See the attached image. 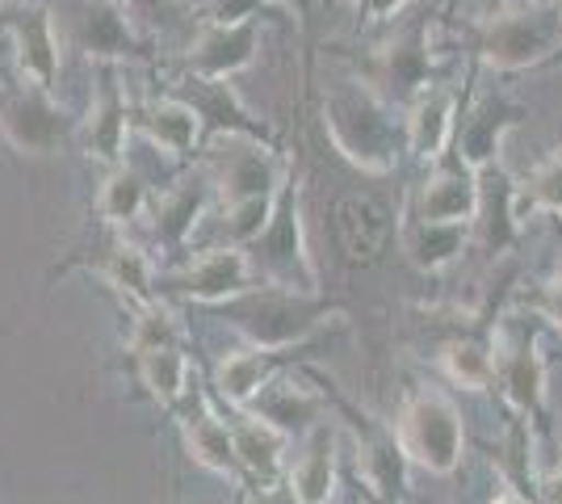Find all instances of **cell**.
<instances>
[{"label": "cell", "mask_w": 562, "mask_h": 504, "mask_svg": "<svg viewBox=\"0 0 562 504\" xmlns=\"http://www.w3.org/2000/svg\"><path fill=\"white\" fill-rule=\"evenodd\" d=\"M562 47V0H520L492 13L479 51L499 72H520L550 64Z\"/></svg>", "instance_id": "cell-1"}, {"label": "cell", "mask_w": 562, "mask_h": 504, "mask_svg": "<svg viewBox=\"0 0 562 504\" xmlns=\"http://www.w3.org/2000/svg\"><path fill=\"white\" fill-rule=\"evenodd\" d=\"M462 446H467L462 416L446 395L428 391V395H416L407 404L403 421H398V450L412 462H420L437 475H449L462 462Z\"/></svg>", "instance_id": "cell-2"}, {"label": "cell", "mask_w": 562, "mask_h": 504, "mask_svg": "<svg viewBox=\"0 0 562 504\" xmlns=\"http://www.w3.org/2000/svg\"><path fill=\"white\" fill-rule=\"evenodd\" d=\"M328 126L336 147L349 156L352 165L386 172L395 165V147H391V114L378 105L366 89H336L328 101Z\"/></svg>", "instance_id": "cell-3"}, {"label": "cell", "mask_w": 562, "mask_h": 504, "mask_svg": "<svg viewBox=\"0 0 562 504\" xmlns=\"http://www.w3.org/2000/svg\"><path fill=\"white\" fill-rule=\"evenodd\" d=\"M0 131L4 139L30 152V156H50L59 152L64 135H68V122L64 114L47 101V89H22V93H0Z\"/></svg>", "instance_id": "cell-4"}, {"label": "cell", "mask_w": 562, "mask_h": 504, "mask_svg": "<svg viewBox=\"0 0 562 504\" xmlns=\"http://www.w3.org/2000/svg\"><path fill=\"white\" fill-rule=\"evenodd\" d=\"M214 172L218 186L227 193V202H248V198H269L278 186V160L269 156V147L252 144L244 135H223L214 147Z\"/></svg>", "instance_id": "cell-5"}, {"label": "cell", "mask_w": 562, "mask_h": 504, "mask_svg": "<svg viewBox=\"0 0 562 504\" xmlns=\"http://www.w3.org/2000/svg\"><path fill=\"white\" fill-rule=\"evenodd\" d=\"M252 55H257V22L211 25L189 51V68L202 80H227L239 68H248Z\"/></svg>", "instance_id": "cell-6"}, {"label": "cell", "mask_w": 562, "mask_h": 504, "mask_svg": "<svg viewBox=\"0 0 562 504\" xmlns=\"http://www.w3.org/2000/svg\"><path fill=\"white\" fill-rule=\"evenodd\" d=\"M336 240L349 261H378L391 240V215L366 193H345L336 202Z\"/></svg>", "instance_id": "cell-7"}, {"label": "cell", "mask_w": 562, "mask_h": 504, "mask_svg": "<svg viewBox=\"0 0 562 504\" xmlns=\"http://www.w3.org/2000/svg\"><path fill=\"white\" fill-rule=\"evenodd\" d=\"M9 25L18 38V64H22L25 80L34 89H50L59 76V51H55V30H50L47 9H38V4L13 9Z\"/></svg>", "instance_id": "cell-8"}, {"label": "cell", "mask_w": 562, "mask_h": 504, "mask_svg": "<svg viewBox=\"0 0 562 504\" xmlns=\"http://www.w3.org/2000/svg\"><path fill=\"white\" fill-rule=\"evenodd\" d=\"M495 379L520 416H541V408H546V361H541V349L533 340L508 345L495 358Z\"/></svg>", "instance_id": "cell-9"}, {"label": "cell", "mask_w": 562, "mask_h": 504, "mask_svg": "<svg viewBox=\"0 0 562 504\" xmlns=\"http://www.w3.org/2000/svg\"><path fill=\"white\" fill-rule=\"evenodd\" d=\"M252 287V261L244 248H214L181 278V290L202 303H223Z\"/></svg>", "instance_id": "cell-10"}, {"label": "cell", "mask_w": 562, "mask_h": 504, "mask_svg": "<svg viewBox=\"0 0 562 504\" xmlns=\"http://www.w3.org/2000/svg\"><path fill=\"white\" fill-rule=\"evenodd\" d=\"M529 119V110L525 105H513V101H483L467 122H462V135H458V156H462V165L467 168H487L495 160V147L499 139L520 126V122Z\"/></svg>", "instance_id": "cell-11"}, {"label": "cell", "mask_w": 562, "mask_h": 504, "mask_svg": "<svg viewBox=\"0 0 562 504\" xmlns=\"http://www.w3.org/2000/svg\"><path fill=\"white\" fill-rule=\"evenodd\" d=\"M479 215V177L474 168L458 165L449 172H437L420 193L424 223H474Z\"/></svg>", "instance_id": "cell-12"}, {"label": "cell", "mask_w": 562, "mask_h": 504, "mask_svg": "<svg viewBox=\"0 0 562 504\" xmlns=\"http://www.w3.org/2000/svg\"><path fill=\"white\" fill-rule=\"evenodd\" d=\"M424 72H428V51H424L420 25H407L391 47H382L374 64V80L378 85H391L395 93H407V89H420Z\"/></svg>", "instance_id": "cell-13"}, {"label": "cell", "mask_w": 562, "mask_h": 504, "mask_svg": "<svg viewBox=\"0 0 562 504\" xmlns=\"http://www.w3.org/2000/svg\"><path fill=\"white\" fill-rule=\"evenodd\" d=\"M315 315H319V307H306L294 299H265V303H257V320H244V328L257 336L260 345L281 349V345L299 340L306 328H315Z\"/></svg>", "instance_id": "cell-14"}, {"label": "cell", "mask_w": 562, "mask_h": 504, "mask_svg": "<svg viewBox=\"0 0 562 504\" xmlns=\"http://www.w3.org/2000/svg\"><path fill=\"white\" fill-rule=\"evenodd\" d=\"M85 135H89V152H93L97 160H110V165H114L117 156H122V139H126V101L117 93L114 76H105Z\"/></svg>", "instance_id": "cell-15"}, {"label": "cell", "mask_w": 562, "mask_h": 504, "mask_svg": "<svg viewBox=\"0 0 562 504\" xmlns=\"http://www.w3.org/2000/svg\"><path fill=\"white\" fill-rule=\"evenodd\" d=\"M331 480H336V458H331V433L315 429L311 441H306L299 467L290 471V483H294V501L299 504H328L331 496Z\"/></svg>", "instance_id": "cell-16"}, {"label": "cell", "mask_w": 562, "mask_h": 504, "mask_svg": "<svg viewBox=\"0 0 562 504\" xmlns=\"http://www.w3.org/2000/svg\"><path fill=\"white\" fill-rule=\"evenodd\" d=\"M85 51L97 55V59H117L126 51H135V34L126 25V9L114 4V0H93L89 13H85Z\"/></svg>", "instance_id": "cell-17"}, {"label": "cell", "mask_w": 562, "mask_h": 504, "mask_svg": "<svg viewBox=\"0 0 562 504\" xmlns=\"http://www.w3.org/2000/svg\"><path fill=\"white\" fill-rule=\"evenodd\" d=\"M449 135H453V97L446 89H432L412 110V147L424 160H437L449 147Z\"/></svg>", "instance_id": "cell-18"}, {"label": "cell", "mask_w": 562, "mask_h": 504, "mask_svg": "<svg viewBox=\"0 0 562 504\" xmlns=\"http://www.w3.org/2000/svg\"><path fill=\"white\" fill-rule=\"evenodd\" d=\"M143 131L165 152L186 156L189 147L198 144V135H202V114L193 105H186V101H160V105H151L143 114Z\"/></svg>", "instance_id": "cell-19"}, {"label": "cell", "mask_w": 562, "mask_h": 504, "mask_svg": "<svg viewBox=\"0 0 562 504\" xmlns=\"http://www.w3.org/2000/svg\"><path fill=\"white\" fill-rule=\"evenodd\" d=\"M186 441H189V455L198 458L202 467H211V471H218V475H235V467H239L235 437L227 433V425H218V421H214L211 412L189 416Z\"/></svg>", "instance_id": "cell-20"}, {"label": "cell", "mask_w": 562, "mask_h": 504, "mask_svg": "<svg viewBox=\"0 0 562 504\" xmlns=\"http://www.w3.org/2000/svg\"><path fill=\"white\" fill-rule=\"evenodd\" d=\"M467 232L470 223H424L420 219L407 232V253H412V261L420 265V269H441V265H449L462 253Z\"/></svg>", "instance_id": "cell-21"}, {"label": "cell", "mask_w": 562, "mask_h": 504, "mask_svg": "<svg viewBox=\"0 0 562 504\" xmlns=\"http://www.w3.org/2000/svg\"><path fill=\"white\" fill-rule=\"evenodd\" d=\"M265 248H269V261L285 269V273H294V265L303 269L306 278L315 282V269L306 261L303 253V232H299V202L294 198H285V206H281L278 223H269L265 227Z\"/></svg>", "instance_id": "cell-22"}, {"label": "cell", "mask_w": 562, "mask_h": 504, "mask_svg": "<svg viewBox=\"0 0 562 504\" xmlns=\"http://www.w3.org/2000/svg\"><path fill=\"white\" fill-rule=\"evenodd\" d=\"M269 366H273V354H269V349L232 354V358L218 366V391H223L232 404H248L252 395H260V387L269 379Z\"/></svg>", "instance_id": "cell-23"}, {"label": "cell", "mask_w": 562, "mask_h": 504, "mask_svg": "<svg viewBox=\"0 0 562 504\" xmlns=\"http://www.w3.org/2000/svg\"><path fill=\"white\" fill-rule=\"evenodd\" d=\"M232 437H235V455H239V462H244L248 471H257L260 480H269V475L278 471V462H281V429L278 425H269V421L252 416V421L239 425Z\"/></svg>", "instance_id": "cell-24"}, {"label": "cell", "mask_w": 562, "mask_h": 504, "mask_svg": "<svg viewBox=\"0 0 562 504\" xmlns=\"http://www.w3.org/2000/svg\"><path fill=\"white\" fill-rule=\"evenodd\" d=\"M533 206L559 211L562 215V147H554V152L529 172V181L516 190V215H525V211H533Z\"/></svg>", "instance_id": "cell-25"}, {"label": "cell", "mask_w": 562, "mask_h": 504, "mask_svg": "<svg viewBox=\"0 0 562 504\" xmlns=\"http://www.w3.org/2000/svg\"><path fill=\"white\" fill-rule=\"evenodd\" d=\"M186 374H189V366H186V358L177 354V345L143 354V383L151 387V395H156L160 404H177V400H181Z\"/></svg>", "instance_id": "cell-26"}, {"label": "cell", "mask_w": 562, "mask_h": 504, "mask_svg": "<svg viewBox=\"0 0 562 504\" xmlns=\"http://www.w3.org/2000/svg\"><path fill=\"white\" fill-rule=\"evenodd\" d=\"M105 278L122 294H131L139 307H151V265L139 248H114V257L105 265Z\"/></svg>", "instance_id": "cell-27"}, {"label": "cell", "mask_w": 562, "mask_h": 504, "mask_svg": "<svg viewBox=\"0 0 562 504\" xmlns=\"http://www.w3.org/2000/svg\"><path fill=\"white\" fill-rule=\"evenodd\" d=\"M446 370L453 383L470 387V391H483L495 383V358L483 345H449L446 349Z\"/></svg>", "instance_id": "cell-28"}, {"label": "cell", "mask_w": 562, "mask_h": 504, "mask_svg": "<svg viewBox=\"0 0 562 504\" xmlns=\"http://www.w3.org/2000/svg\"><path fill=\"white\" fill-rule=\"evenodd\" d=\"M260 421H269V425H294V421H311L315 416V400L303 395L299 387H260Z\"/></svg>", "instance_id": "cell-29"}, {"label": "cell", "mask_w": 562, "mask_h": 504, "mask_svg": "<svg viewBox=\"0 0 562 504\" xmlns=\"http://www.w3.org/2000/svg\"><path fill=\"white\" fill-rule=\"evenodd\" d=\"M143 181L135 172H114L110 181H105V190H101V215L110 219V223H126V219H135L143 211Z\"/></svg>", "instance_id": "cell-30"}, {"label": "cell", "mask_w": 562, "mask_h": 504, "mask_svg": "<svg viewBox=\"0 0 562 504\" xmlns=\"http://www.w3.org/2000/svg\"><path fill=\"white\" fill-rule=\"evenodd\" d=\"M273 211V202L269 198H248V202H235L232 215H227V232H232V240H260L265 236V227L273 223L269 219Z\"/></svg>", "instance_id": "cell-31"}, {"label": "cell", "mask_w": 562, "mask_h": 504, "mask_svg": "<svg viewBox=\"0 0 562 504\" xmlns=\"http://www.w3.org/2000/svg\"><path fill=\"white\" fill-rule=\"evenodd\" d=\"M172 336H177V328H172V315L168 312H156V307H147L143 312V320L135 324V354H151V349H165V345H172Z\"/></svg>", "instance_id": "cell-32"}, {"label": "cell", "mask_w": 562, "mask_h": 504, "mask_svg": "<svg viewBox=\"0 0 562 504\" xmlns=\"http://www.w3.org/2000/svg\"><path fill=\"white\" fill-rule=\"evenodd\" d=\"M193 215H198V193H181V198H172L165 211H160V232L177 240V236L189 227V219Z\"/></svg>", "instance_id": "cell-33"}, {"label": "cell", "mask_w": 562, "mask_h": 504, "mask_svg": "<svg viewBox=\"0 0 562 504\" xmlns=\"http://www.w3.org/2000/svg\"><path fill=\"white\" fill-rule=\"evenodd\" d=\"M257 9H260V0H214V25L252 22Z\"/></svg>", "instance_id": "cell-34"}, {"label": "cell", "mask_w": 562, "mask_h": 504, "mask_svg": "<svg viewBox=\"0 0 562 504\" xmlns=\"http://www.w3.org/2000/svg\"><path fill=\"white\" fill-rule=\"evenodd\" d=\"M407 0H357V9L370 18V22H378V18H391V13H398Z\"/></svg>", "instance_id": "cell-35"}, {"label": "cell", "mask_w": 562, "mask_h": 504, "mask_svg": "<svg viewBox=\"0 0 562 504\" xmlns=\"http://www.w3.org/2000/svg\"><path fill=\"white\" fill-rule=\"evenodd\" d=\"M541 496H546V504H562V471H554L550 480L541 483Z\"/></svg>", "instance_id": "cell-36"}, {"label": "cell", "mask_w": 562, "mask_h": 504, "mask_svg": "<svg viewBox=\"0 0 562 504\" xmlns=\"http://www.w3.org/2000/svg\"><path fill=\"white\" fill-rule=\"evenodd\" d=\"M135 9H143V13H160L165 9V0H131Z\"/></svg>", "instance_id": "cell-37"}, {"label": "cell", "mask_w": 562, "mask_h": 504, "mask_svg": "<svg viewBox=\"0 0 562 504\" xmlns=\"http://www.w3.org/2000/svg\"><path fill=\"white\" fill-rule=\"evenodd\" d=\"M492 504H525V501H520V496H516L513 488H504V492H499V496H495Z\"/></svg>", "instance_id": "cell-38"}, {"label": "cell", "mask_w": 562, "mask_h": 504, "mask_svg": "<svg viewBox=\"0 0 562 504\" xmlns=\"http://www.w3.org/2000/svg\"><path fill=\"white\" fill-rule=\"evenodd\" d=\"M285 4H294V9H299V18H306V13H311V4H315V0H285Z\"/></svg>", "instance_id": "cell-39"}, {"label": "cell", "mask_w": 562, "mask_h": 504, "mask_svg": "<svg viewBox=\"0 0 562 504\" xmlns=\"http://www.w3.org/2000/svg\"><path fill=\"white\" fill-rule=\"evenodd\" d=\"M550 64H562V47H559V55H554V59H550Z\"/></svg>", "instance_id": "cell-40"}]
</instances>
